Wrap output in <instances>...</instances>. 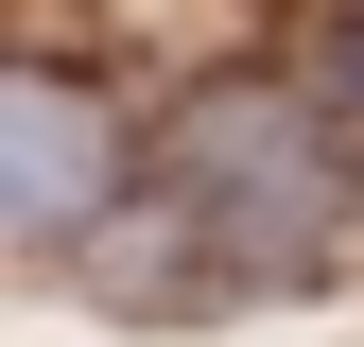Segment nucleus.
<instances>
[{
  "label": "nucleus",
  "mask_w": 364,
  "mask_h": 347,
  "mask_svg": "<svg viewBox=\"0 0 364 347\" xmlns=\"http://www.w3.org/2000/svg\"><path fill=\"white\" fill-rule=\"evenodd\" d=\"M156 191H191L208 208V243H225V278L243 295H295V278H330L347 260V139H330V105L312 87H191V105L156 122Z\"/></svg>",
  "instance_id": "nucleus-1"
},
{
  "label": "nucleus",
  "mask_w": 364,
  "mask_h": 347,
  "mask_svg": "<svg viewBox=\"0 0 364 347\" xmlns=\"http://www.w3.org/2000/svg\"><path fill=\"white\" fill-rule=\"evenodd\" d=\"M295 87H312V105H330V139L364 156V0H347L330 35H312V70H295Z\"/></svg>",
  "instance_id": "nucleus-3"
},
{
  "label": "nucleus",
  "mask_w": 364,
  "mask_h": 347,
  "mask_svg": "<svg viewBox=\"0 0 364 347\" xmlns=\"http://www.w3.org/2000/svg\"><path fill=\"white\" fill-rule=\"evenodd\" d=\"M122 208V122L87 70H0V226L18 243H87Z\"/></svg>",
  "instance_id": "nucleus-2"
}]
</instances>
